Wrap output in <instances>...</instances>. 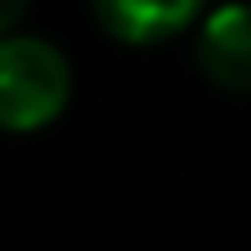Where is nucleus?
Segmentation results:
<instances>
[{
	"label": "nucleus",
	"mask_w": 251,
	"mask_h": 251,
	"mask_svg": "<svg viewBox=\"0 0 251 251\" xmlns=\"http://www.w3.org/2000/svg\"><path fill=\"white\" fill-rule=\"evenodd\" d=\"M71 101V62L40 35H0V128L35 132Z\"/></svg>",
	"instance_id": "1"
},
{
	"label": "nucleus",
	"mask_w": 251,
	"mask_h": 251,
	"mask_svg": "<svg viewBox=\"0 0 251 251\" xmlns=\"http://www.w3.org/2000/svg\"><path fill=\"white\" fill-rule=\"evenodd\" d=\"M194 53H199L203 75L216 88L251 97V0L212 9L199 26Z\"/></svg>",
	"instance_id": "2"
},
{
	"label": "nucleus",
	"mask_w": 251,
	"mask_h": 251,
	"mask_svg": "<svg viewBox=\"0 0 251 251\" xmlns=\"http://www.w3.org/2000/svg\"><path fill=\"white\" fill-rule=\"evenodd\" d=\"M207 0H93L97 22L124 44H159L203 18Z\"/></svg>",
	"instance_id": "3"
},
{
	"label": "nucleus",
	"mask_w": 251,
	"mask_h": 251,
	"mask_svg": "<svg viewBox=\"0 0 251 251\" xmlns=\"http://www.w3.org/2000/svg\"><path fill=\"white\" fill-rule=\"evenodd\" d=\"M26 13V0H0V35H9Z\"/></svg>",
	"instance_id": "4"
}]
</instances>
